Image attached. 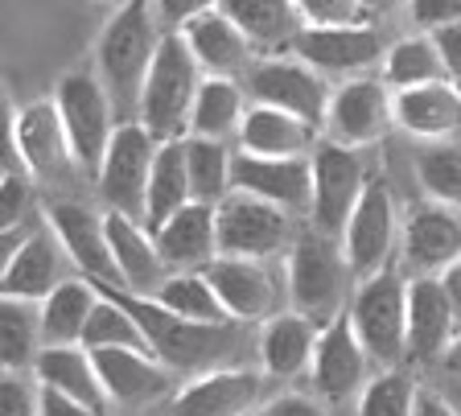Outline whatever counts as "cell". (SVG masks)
<instances>
[{"label": "cell", "instance_id": "obj_1", "mask_svg": "<svg viewBox=\"0 0 461 416\" xmlns=\"http://www.w3.org/2000/svg\"><path fill=\"white\" fill-rule=\"evenodd\" d=\"M165 41V25L157 21L153 0H128L112 9V21L104 25L95 41V75L104 78L107 95L115 104L120 124L140 120L144 78L153 70L157 50Z\"/></svg>", "mask_w": 461, "mask_h": 416}, {"label": "cell", "instance_id": "obj_2", "mask_svg": "<svg viewBox=\"0 0 461 416\" xmlns=\"http://www.w3.org/2000/svg\"><path fill=\"white\" fill-rule=\"evenodd\" d=\"M112 293L136 313V321H140L144 334H149V347H153L177 375H202V371H211V367H227L230 355L240 350L243 321L206 326V321L177 318V313L165 310L157 297H136V293H128V289H112Z\"/></svg>", "mask_w": 461, "mask_h": 416}, {"label": "cell", "instance_id": "obj_3", "mask_svg": "<svg viewBox=\"0 0 461 416\" xmlns=\"http://www.w3.org/2000/svg\"><path fill=\"white\" fill-rule=\"evenodd\" d=\"M285 276H288V305L309 313L313 321H334L346 313L355 297V268L342 252V240L321 235L317 227H301L293 248L285 252Z\"/></svg>", "mask_w": 461, "mask_h": 416}, {"label": "cell", "instance_id": "obj_4", "mask_svg": "<svg viewBox=\"0 0 461 416\" xmlns=\"http://www.w3.org/2000/svg\"><path fill=\"white\" fill-rule=\"evenodd\" d=\"M5 169H29V177L41 185H67L83 174L54 95L33 99L17 112L5 107Z\"/></svg>", "mask_w": 461, "mask_h": 416}, {"label": "cell", "instance_id": "obj_5", "mask_svg": "<svg viewBox=\"0 0 461 416\" xmlns=\"http://www.w3.org/2000/svg\"><path fill=\"white\" fill-rule=\"evenodd\" d=\"M202 78H206V70L194 59L190 41L182 33H165L140 95V124L157 140L190 136V116H194V99H198Z\"/></svg>", "mask_w": 461, "mask_h": 416}, {"label": "cell", "instance_id": "obj_6", "mask_svg": "<svg viewBox=\"0 0 461 416\" xmlns=\"http://www.w3.org/2000/svg\"><path fill=\"white\" fill-rule=\"evenodd\" d=\"M346 313L375 367H408V276L395 264L363 276Z\"/></svg>", "mask_w": 461, "mask_h": 416}, {"label": "cell", "instance_id": "obj_7", "mask_svg": "<svg viewBox=\"0 0 461 416\" xmlns=\"http://www.w3.org/2000/svg\"><path fill=\"white\" fill-rule=\"evenodd\" d=\"M54 104L62 124H67L70 149H75L83 174L95 182L107 145H112L115 128H120V116H115V104L107 95L104 78L95 70H67L54 83Z\"/></svg>", "mask_w": 461, "mask_h": 416}, {"label": "cell", "instance_id": "obj_8", "mask_svg": "<svg viewBox=\"0 0 461 416\" xmlns=\"http://www.w3.org/2000/svg\"><path fill=\"white\" fill-rule=\"evenodd\" d=\"M243 87H248L251 104L285 107L293 116H305L309 124L326 128L334 83H330V75L309 67L305 59H297L293 50H288V54H264V59H256L248 70H243Z\"/></svg>", "mask_w": 461, "mask_h": 416}, {"label": "cell", "instance_id": "obj_9", "mask_svg": "<svg viewBox=\"0 0 461 416\" xmlns=\"http://www.w3.org/2000/svg\"><path fill=\"white\" fill-rule=\"evenodd\" d=\"M211 285L219 289L222 305L230 318L243 326H264L268 318L293 310L288 305V276H285V256L276 260H259V256H219L206 268Z\"/></svg>", "mask_w": 461, "mask_h": 416}, {"label": "cell", "instance_id": "obj_10", "mask_svg": "<svg viewBox=\"0 0 461 416\" xmlns=\"http://www.w3.org/2000/svg\"><path fill=\"white\" fill-rule=\"evenodd\" d=\"M157 149H161V140L140 120H124V124L115 128L112 145L104 153V165H99V174H95V190L107 211L128 214V219H140L144 223Z\"/></svg>", "mask_w": 461, "mask_h": 416}, {"label": "cell", "instance_id": "obj_11", "mask_svg": "<svg viewBox=\"0 0 461 416\" xmlns=\"http://www.w3.org/2000/svg\"><path fill=\"white\" fill-rule=\"evenodd\" d=\"M285 206L259 198L248 190H230L219 203V248L222 256H259V260H276L293 248L297 231Z\"/></svg>", "mask_w": 461, "mask_h": 416}, {"label": "cell", "instance_id": "obj_12", "mask_svg": "<svg viewBox=\"0 0 461 416\" xmlns=\"http://www.w3.org/2000/svg\"><path fill=\"white\" fill-rule=\"evenodd\" d=\"M395 128V91L384 75H355L334 87L326 112V140L346 149H371Z\"/></svg>", "mask_w": 461, "mask_h": 416}, {"label": "cell", "instance_id": "obj_13", "mask_svg": "<svg viewBox=\"0 0 461 416\" xmlns=\"http://www.w3.org/2000/svg\"><path fill=\"white\" fill-rule=\"evenodd\" d=\"M363 149H346L334 140H321L313 149V203H309V227H317L321 235L342 240L350 214H355L358 198L366 190V165H363Z\"/></svg>", "mask_w": 461, "mask_h": 416}, {"label": "cell", "instance_id": "obj_14", "mask_svg": "<svg viewBox=\"0 0 461 416\" xmlns=\"http://www.w3.org/2000/svg\"><path fill=\"white\" fill-rule=\"evenodd\" d=\"M400 235H403V219L400 206H395V194L387 190L384 177H371L342 231V252L358 281L392 268L395 252H400Z\"/></svg>", "mask_w": 461, "mask_h": 416}, {"label": "cell", "instance_id": "obj_15", "mask_svg": "<svg viewBox=\"0 0 461 416\" xmlns=\"http://www.w3.org/2000/svg\"><path fill=\"white\" fill-rule=\"evenodd\" d=\"M371 367H375V358L366 355L350 313H338L334 321L321 326L313 367H309V384H313V392L326 400V404L358 400V392H363L366 379H371Z\"/></svg>", "mask_w": 461, "mask_h": 416}, {"label": "cell", "instance_id": "obj_16", "mask_svg": "<svg viewBox=\"0 0 461 416\" xmlns=\"http://www.w3.org/2000/svg\"><path fill=\"white\" fill-rule=\"evenodd\" d=\"M461 330L441 276H408V367H441Z\"/></svg>", "mask_w": 461, "mask_h": 416}, {"label": "cell", "instance_id": "obj_17", "mask_svg": "<svg viewBox=\"0 0 461 416\" xmlns=\"http://www.w3.org/2000/svg\"><path fill=\"white\" fill-rule=\"evenodd\" d=\"M400 256L412 276H445V268L461 256V211L424 194L403 211Z\"/></svg>", "mask_w": 461, "mask_h": 416}, {"label": "cell", "instance_id": "obj_18", "mask_svg": "<svg viewBox=\"0 0 461 416\" xmlns=\"http://www.w3.org/2000/svg\"><path fill=\"white\" fill-rule=\"evenodd\" d=\"M293 54L330 78H355L384 67L387 50L371 21H355V25H305L293 41Z\"/></svg>", "mask_w": 461, "mask_h": 416}, {"label": "cell", "instance_id": "obj_19", "mask_svg": "<svg viewBox=\"0 0 461 416\" xmlns=\"http://www.w3.org/2000/svg\"><path fill=\"white\" fill-rule=\"evenodd\" d=\"M46 223L54 227V235L70 252L78 276L95 281L99 289L120 285V272H115L112 260V240H107V214H99L86 203H75V198H54L46 206Z\"/></svg>", "mask_w": 461, "mask_h": 416}, {"label": "cell", "instance_id": "obj_20", "mask_svg": "<svg viewBox=\"0 0 461 416\" xmlns=\"http://www.w3.org/2000/svg\"><path fill=\"white\" fill-rule=\"evenodd\" d=\"M264 367H211L202 375H190L177 396H173V416H251L264 404Z\"/></svg>", "mask_w": 461, "mask_h": 416}, {"label": "cell", "instance_id": "obj_21", "mask_svg": "<svg viewBox=\"0 0 461 416\" xmlns=\"http://www.w3.org/2000/svg\"><path fill=\"white\" fill-rule=\"evenodd\" d=\"M99 375L112 404L120 408H149L157 400L173 396L177 387V371L153 350H128V347H107L95 350Z\"/></svg>", "mask_w": 461, "mask_h": 416}, {"label": "cell", "instance_id": "obj_22", "mask_svg": "<svg viewBox=\"0 0 461 416\" xmlns=\"http://www.w3.org/2000/svg\"><path fill=\"white\" fill-rule=\"evenodd\" d=\"M67 268H75L70 252L62 248V240L54 235V227L29 231L13 256H5L0 268V297H29V301H46L62 281H70Z\"/></svg>", "mask_w": 461, "mask_h": 416}, {"label": "cell", "instance_id": "obj_23", "mask_svg": "<svg viewBox=\"0 0 461 416\" xmlns=\"http://www.w3.org/2000/svg\"><path fill=\"white\" fill-rule=\"evenodd\" d=\"M107 240H112V260L120 272V285L115 289H128L136 297H157L161 285L173 276V268L165 264L157 231L140 219H128V214L107 211Z\"/></svg>", "mask_w": 461, "mask_h": 416}, {"label": "cell", "instance_id": "obj_24", "mask_svg": "<svg viewBox=\"0 0 461 416\" xmlns=\"http://www.w3.org/2000/svg\"><path fill=\"white\" fill-rule=\"evenodd\" d=\"M309 157H256L235 149V190L259 194V198L285 206L288 214H309V203H313V161Z\"/></svg>", "mask_w": 461, "mask_h": 416}, {"label": "cell", "instance_id": "obj_25", "mask_svg": "<svg viewBox=\"0 0 461 416\" xmlns=\"http://www.w3.org/2000/svg\"><path fill=\"white\" fill-rule=\"evenodd\" d=\"M161 256L173 272H206L222 256L219 248V206L190 203L157 227Z\"/></svg>", "mask_w": 461, "mask_h": 416}, {"label": "cell", "instance_id": "obj_26", "mask_svg": "<svg viewBox=\"0 0 461 416\" xmlns=\"http://www.w3.org/2000/svg\"><path fill=\"white\" fill-rule=\"evenodd\" d=\"M317 339H321V321H313L301 310H285L259 326V367L268 371V379H297L309 375L317 355Z\"/></svg>", "mask_w": 461, "mask_h": 416}, {"label": "cell", "instance_id": "obj_27", "mask_svg": "<svg viewBox=\"0 0 461 416\" xmlns=\"http://www.w3.org/2000/svg\"><path fill=\"white\" fill-rule=\"evenodd\" d=\"M321 140H326L321 128L309 124L305 116H293L285 107L251 104L235 136V149L256 157H309Z\"/></svg>", "mask_w": 461, "mask_h": 416}, {"label": "cell", "instance_id": "obj_28", "mask_svg": "<svg viewBox=\"0 0 461 416\" xmlns=\"http://www.w3.org/2000/svg\"><path fill=\"white\" fill-rule=\"evenodd\" d=\"M395 128L416 140H453L461 132V83L437 78L424 87L395 91Z\"/></svg>", "mask_w": 461, "mask_h": 416}, {"label": "cell", "instance_id": "obj_29", "mask_svg": "<svg viewBox=\"0 0 461 416\" xmlns=\"http://www.w3.org/2000/svg\"><path fill=\"white\" fill-rule=\"evenodd\" d=\"M182 38L190 41L194 59L202 62L206 75L243 78V70L256 62V46H251L248 33H243L222 9H211V13H202V17H194L182 30Z\"/></svg>", "mask_w": 461, "mask_h": 416}, {"label": "cell", "instance_id": "obj_30", "mask_svg": "<svg viewBox=\"0 0 461 416\" xmlns=\"http://www.w3.org/2000/svg\"><path fill=\"white\" fill-rule=\"evenodd\" d=\"M33 375L41 379V387H54L62 396H75L83 404L107 412L112 396L104 387V375H99L95 350L83 347V342H70V347H46L33 363Z\"/></svg>", "mask_w": 461, "mask_h": 416}, {"label": "cell", "instance_id": "obj_31", "mask_svg": "<svg viewBox=\"0 0 461 416\" xmlns=\"http://www.w3.org/2000/svg\"><path fill=\"white\" fill-rule=\"evenodd\" d=\"M219 9L227 13L256 50L272 54V50H293V41L305 30L297 0H219Z\"/></svg>", "mask_w": 461, "mask_h": 416}, {"label": "cell", "instance_id": "obj_32", "mask_svg": "<svg viewBox=\"0 0 461 416\" xmlns=\"http://www.w3.org/2000/svg\"><path fill=\"white\" fill-rule=\"evenodd\" d=\"M248 87L235 75H206L194 99L190 116V136H211V140H235L240 124L248 116Z\"/></svg>", "mask_w": 461, "mask_h": 416}, {"label": "cell", "instance_id": "obj_33", "mask_svg": "<svg viewBox=\"0 0 461 416\" xmlns=\"http://www.w3.org/2000/svg\"><path fill=\"white\" fill-rule=\"evenodd\" d=\"M99 289L95 281H86V276H70L62 281L46 301H41V330H46V347H70V342H83L86 334V321L95 313Z\"/></svg>", "mask_w": 461, "mask_h": 416}, {"label": "cell", "instance_id": "obj_34", "mask_svg": "<svg viewBox=\"0 0 461 416\" xmlns=\"http://www.w3.org/2000/svg\"><path fill=\"white\" fill-rule=\"evenodd\" d=\"M194 203V185H190V165H185V136L182 140H161L153 161V177H149V206H144V223L161 227L165 219Z\"/></svg>", "mask_w": 461, "mask_h": 416}, {"label": "cell", "instance_id": "obj_35", "mask_svg": "<svg viewBox=\"0 0 461 416\" xmlns=\"http://www.w3.org/2000/svg\"><path fill=\"white\" fill-rule=\"evenodd\" d=\"M41 350H46L41 301L0 297V363L5 371H33Z\"/></svg>", "mask_w": 461, "mask_h": 416}, {"label": "cell", "instance_id": "obj_36", "mask_svg": "<svg viewBox=\"0 0 461 416\" xmlns=\"http://www.w3.org/2000/svg\"><path fill=\"white\" fill-rule=\"evenodd\" d=\"M185 165H190L194 203L219 206L235 190V149H230V140L185 136Z\"/></svg>", "mask_w": 461, "mask_h": 416}, {"label": "cell", "instance_id": "obj_37", "mask_svg": "<svg viewBox=\"0 0 461 416\" xmlns=\"http://www.w3.org/2000/svg\"><path fill=\"white\" fill-rule=\"evenodd\" d=\"M379 75L387 78L392 91H408V87L437 83V78H449V70H445L441 50H437L432 33H412V38H400L395 46H387Z\"/></svg>", "mask_w": 461, "mask_h": 416}, {"label": "cell", "instance_id": "obj_38", "mask_svg": "<svg viewBox=\"0 0 461 416\" xmlns=\"http://www.w3.org/2000/svg\"><path fill=\"white\" fill-rule=\"evenodd\" d=\"M157 301H161L165 310L177 313V318L206 321V326H230V321H235L206 272H173L169 281L161 285Z\"/></svg>", "mask_w": 461, "mask_h": 416}, {"label": "cell", "instance_id": "obj_39", "mask_svg": "<svg viewBox=\"0 0 461 416\" xmlns=\"http://www.w3.org/2000/svg\"><path fill=\"white\" fill-rule=\"evenodd\" d=\"M83 347H91V350H107V347L153 350V347H149V334H144V326L136 321V313L128 310V305L115 297L112 289H104L95 313H91V321H86ZM153 355H157V350H153Z\"/></svg>", "mask_w": 461, "mask_h": 416}, {"label": "cell", "instance_id": "obj_40", "mask_svg": "<svg viewBox=\"0 0 461 416\" xmlns=\"http://www.w3.org/2000/svg\"><path fill=\"white\" fill-rule=\"evenodd\" d=\"M416 392L420 384L408 375V367H375L355 400V416H412Z\"/></svg>", "mask_w": 461, "mask_h": 416}, {"label": "cell", "instance_id": "obj_41", "mask_svg": "<svg viewBox=\"0 0 461 416\" xmlns=\"http://www.w3.org/2000/svg\"><path fill=\"white\" fill-rule=\"evenodd\" d=\"M416 182L429 198L461 211V145L457 140H429L416 153Z\"/></svg>", "mask_w": 461, "mask_h": 416}, {"label": "cell", "instance_id": "obj_42", "mask_svg": "<svg viewBox=\"0 0 461 416\" xmlns=\"http://www.w3.org/2000/svg\"><path fill=\"white\" fill-rule=\"evenodd\" d=\"M0 416H41V379L33 371L0 375Z\"/></svg>", "mask_w": 461, "mask_h": 416}, {"label": "cell", "instance_id": "obj_43", "mask_svg": "<svg viewBox=\"0 0 461 416\" xmlns=\"http://www.w3.org/2000/svg\"><path fill=\"white\" fill-rule=\"evenodd\" d=\"M29 194H33V177H29V169H5V174H0V227H21L25 223Z\"/></svg>", "mask_w": 461, "mask_h": 416}, {"label": "cell", "instance_id": "obj_44", "mask_svg": "<svg viewBox=\"0 0 461 416\" xmlns=\"http://www.w3.org/2000/svg\"><path fill=\"white\" fill-rule=\"evenodd\" d=\"M305 25H355V21H371L358 0H297Z\"/></svg>", "mask_w": 461, "mask_h": 416}, {"label": "cell", "instance_id": "obj_45", "mask_svg": "<svg viewBox=\"0 0 461 416\" xmlns=\"http://www.w3.org/2000/svg\"><path fill=\"white\" fill-rule=\"evenodd\" d=\"M412 25L420 33H432V30H445L453 21H461V0H408L403 5Z\"/></svg>", "mask_w": 461, "mask_h": 416}, {"label": "cell", "instance_id": "obj_46", "mask_svg": "<svg viewBox=\"0 0 461 416\" xmlns=\"http://www.w3.org/2000/svg\"><path fill=\"white\" fill-rule=\"evenodd\" d=\"M211 9H219V0H153V13L165 25V33H182L194 17Z\"/></svg>", "mask_w": 461, "mask_h": 416}, {"label": "cell", "instance_id": "obj_47", "mask_svg": "<svg viewBox=\"0 0 461 416\" xmlns=\"http://www.w3.org/2000/svg\"><path fill=\"white\" fill-rule=\"evenodd\" d=\"M259 416H330L326 400L321 396H305V392H285V396L268 400Z\"/></svg>", "mask_w": 461, "mask_h": 416}, {"label": "cell", "instance_id": "obj_48", "mask_svg": "<svg viewBox=\"0 0 461 416\" xmlns=\"http://www.w3.org/2000/svg\"><path fill=\"white\" fill-rule=\"evenodd\" d=\"M432 41L441 50V62H445V70H449V78L461 83V21H453L445 30H432Z\"/></svg>", "mask_w": 461, "mask_h": 416}, {"label": "cell", "instance_id": "obj_49", "mask_svg": "<svg viewBox=\"0 0 461 416\" xmlns=\"http://www.w3.org/2000/svg\"><path fill=\"white\" fill-rule=\"evenodd\" d=\"M41 416H107V412H99V408L83 404L75 396H62L54 387H41Z\"/></svg>", "mask_w": 461, "mask_h": 416}, {"label": "cell", "instance_id": "obj_50", "mask_svg": "<svg viewBox=\"0 0 461 416\" xmlns=\"http://www.w3.org/2000/svg\"><path fill=\"white\" fill-rule=\"evenodd\" d=\"M412 416H461L441 392H432V387H420L416 392V412Z\"/></svg>", "mask_w": 461, "mask_h": 416}, {"label": "cell", "instance_id": "obj_51", "mask_svg": "<svg viewBox=\"0 0 461 416\" xmlns=\"http://www.w3.org/2000/svg\"><path fill=\"white\" fill-rule=\"evenodd\" d=\"M445 289H449V297H453V305H457V313H461V256H457V264H449L445 268Z\"/></svg>", "mask_w": 461, "mask_h": 416}, {"label": "cell", "instance_id": "obj_52", "mask_svg": "<svg viewBox=\"0 0 461 416\" xmlns=\"http://www.w3.org/2000/svg\"><path fill=\"white\" fill-rule=\"evenodd\" d=\"M363 5L366 17H387L392 9H400V5H408V0H358Z\"/></svg>", "mask_w": 461, "mask_h": 416}, {"label": "cell", "instance_id": "obj_53", "mask_svg": "<svg viewBox=\"0 0 461 416\" xmlns=\"http://www.w3.org/2000/svg\"><path fill=\"white\" fill-rule=\"evenodd\" d=\"M441 367L453 371V375H461V330H457V339H453V347H449V355H445Z\"/></svg>", "mask_w": 461, "mask_h": 416}, {"label": "cell", "instance_id": "obj_54", "mask_svg": "<svg viewBox=\"0 0 461 416\" xmlns=\"http://www.w3.org/2000/svg\"><path fill=\"white\" fill-rule=\"evenodd\" d=\"M91 5H104V9H120V5H128V0H91Z\"/></svg>", "mask_w": 461, "mask_h": 416}]
</instances>
